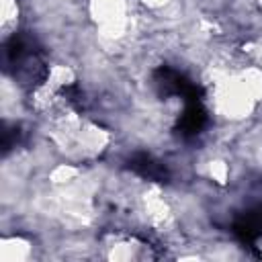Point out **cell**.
<instances>
[{
    "mask_svg": "<svg viewBox=\"0 0 262 262\" xmlns=\"http://www.w3.org/2000/svg\"><path fill=\"white\" fill-rule=\"evenodd\" d=\"M18 137H20V131H18L16 125H14V127L4 125V131H2V147H4V151L12 149V147L18 143Z\"/></svg>",
    "mask_w": 262,
    "mask_h": 262,
    "instance_id": "cell-6",
    "label": "cell"
},
{
    "mask_svg": "<svg viewBox=\"0 0 262 262\" xmlns=\"http://www.w3.org/2000/svg\"><path fill=\"white\" fill-rule=\"evenodd\" d=\"M233 233L252 250L262 248V207L248 211L233 223Z\"/></svg>",
    "mask_w": 262,
    "mask_h": 262,
    "instance_id": "cell-4",
    "label": "cell"
},
{
    "mask_svg": "<svg viewBox=\"0 0 262 262\" xmlns=\"http://www.w3.org/2000/svg\"><path fill=\"white\" fill-rule=\"evenodd\" d=\"M205 125H207V111L203 106V100L186 102L184 113L178 119V133L184 137H194L205 129Z\"/></svg>",
    "mask_w": 262,
    "mask_h": 262,
    "instance_id": "cell-5",
    "label": "cell"
},
{
    "mask_svg": "<svg viewBox=\"0 0 262 262\" xmlns=\"http://www.w3.org/2000/svg\"><path fill=\"white\" fill-rule=\"evenodd\" d=\"M127 168L131 172H135L137 176L151 180V182H166L170 178V172L164 166V162H160L158 158H154L151 154H145V151L133 154L127 160Z\"/></svg>",
    "mask_w": 262,
    "mask_h": 262,
    "instance_id": "cell-3",
    "label": "cell"
},
{
    "mask_svg": "<svg viewBox=\"0 0 262 262\" xmlns=\"http://www.w3.org/2000/svg\"><path fill=\"white\" fill-rule=\"evenodd\" d=\"M2 59L20 84H39L47 76L37 43L27 35H12L2 47Z\"/></svg>",
    "mask_w": 262,
    "mask_h": 262,
    "instance_id": "cell-1",
    "label": "cell"
},
{
    "mask_svg": "<svg viewBox=\"0 0 262 262\" xmlns=\"http://www.w3.org/2000/svg\"><path fill=\"white\" fill-rule=\"evenodd\" d=\"M154 84L162 96H180L184 102L203 100V90L174 68H158L154 72Z\"/></svg>",
    "mask_w": 262,
    "mask_h": 262,
    "instance_id": "cell-2",
    "label": "cell"
}]
</instances>
